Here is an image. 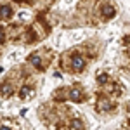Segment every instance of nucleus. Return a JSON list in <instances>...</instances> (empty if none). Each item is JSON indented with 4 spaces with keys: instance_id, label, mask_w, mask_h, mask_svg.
<instances>
[{
    "instance_id": "9",
    "label": "nucleus",
    "mask_w": 130,
    "mask_h": 130,
    "mask_svg": "<svg viewBox=\"0 0 130 130\" xmlns=\"http://www.w3.org/2000/svg\"><path fill=\"white\" fill-rule=\"evenodd\" d=\"M99 106H101V109H104V111H108V109L111 108V104H109L106 99H101L99 102H97V108H99Z\"/></svg>"
},
{
    "instance_id": "4",
    "label": "nucleus",
    "mask_w": 130,
    "mask_h": 130,
    "mask_svg": "<svg viewBox=\"0 0 130 130\" xmlns=\"http://www.w3.org/2000/svg\"><path fill=\"white\" fill-rule=\"evenodd\" d=\"M28 62L33 64L37 70H42V68H43V61H42V57L38 56V54H31L30 57H28Z\"/></svg>"
},
{
    "instance_id": "6",
    "label": "nucleus",
    "mask_w": 130,
    "mask_h": 130,
    "mask_svg": "<svg viewBox=\"0 0 130 130\" xmlns=\"http://www.w3.org/2000/svg\"><path fill=\"white\" fill-rule=\"evenodd\" d=\"M0 94L10 95V94H12V87H10L9 83H2V85H0Z\"/></svg>"
},
{
    "instance_id": "11",
    "label": "nucleus",
    "mask_w": 130,
    "mask_h": 130,
    "mask_svg": "<svg viewBox=\"0 0 130 130\" xmlns=\"http://www.w3.org/2000/svg\"><path fill=\"white\" fill-rule=\"evenodd\" d=\"M4 38H5V33H4V30H2V26H0V43L4 42Z\"/></svg>"
},
{
    "instance_id": "8",
    "label": "nucleus",
    "mask_w": 130,
    "mask_h": 130,
    "mask_svg": "<svg viewBox=\"0 0 130 130\" xmlns=\"http://www.w3.org/2000/svg\"><path fill=\"white\" fill-rule=\"evenodd\" d=\"M70 127L73 130H82V128H83V123H82V120H71Z\"/></svg>"
},
{
    "instance_id": "12",
    "label": "nucleus",
    "mask_w": 130,
    "mask_h": 130,
    "mask_svg": "<svg viewBox=\"0 0 130 130\" xmlns=\"http://www.w3.org/2000/svg\"><path fill=\"white\" fill-rule=\"evenodd\" d=\"M0 130H10V128H7V127H0Z\"/></svg>"
},
{
    "instance_id": "7",
    "label": "nucleus",
    "mask_w": 130,
    "mask_h": 130,
    "mask_svg": "<svg viewBox=\"0 0 130 130\" xmlns=\"http://www.w3.org/2000/svg\"><path fill=\"white\" fill-rule=\"evenodd\" d=\"M31 94H33V90L30 89V87H23L19 92V95L23 97V99H26V97H31Z\"/></svg>"
},
{
    "instance_id": "5",
    "label": "nucleus",
    "mask_w": 130,
    "mask_h": 130,
    "mask_svg": "<svg viewBox=\"0 0 130 130\" xmlns=\"http://www.w3.org/2000/svg\"><path fill=\"white\" fill-rule=\"evenodd\" d=\"M70 99L73 101V102H80L83 97H82V90L80 89H73L70 92Z\"/></svg>"
},
{
    "instance_id": "3",
    "label": "nucleus",
    "mask_w": 130,
    "mask_h": 130,
    "mask_svg": "<svg viewBox=\"0 0 130 130\" xmlns=\"http://www.w3.org/2000/svg\"><path fill=\"white\" fill-rule=\"evenodd\" d=\"M12 16H14V10H12L10 5H2L0 7V19L2 21H9Z\"/></svg>"
},
{
    "instance_id": "10",
    "label": "nucleus",
    "mask_w": 130,
    "mask_h": 130,
    "mask_svg": "<svg viewBox=\"0 0 130 130\" xmlns=\"http://www.w3.org/2000/svg\"><path fill=\"white\" fill-rule=\"evenodd\" d=\"M97 82H99L101 85H104V83L109 82V76H108L106 73H101V75H97Z\"/></svg>"
},
{
    "instance_id": "1",
    "label": "nucleus",
    "mask_w": 130,
    "mask_h": 130,
    "mask_svg": "<svg viewBox=\"0 0 130 130\" xmlns=\"http://www.w3.org/2000/svg\"><path fill=\"white\" fill-rule=\"evenodd\" d=\"M85 64H87V62H85V59L82 57L80 54H73V56H71V66H73L75 71H82L85 68Z\"/></svg>"
},
{
    "instance_id": "2",
    "label": "nucleus",
    "mask_w": 130,
    "mask_h": 130,
    "mask_svg": "<svg viewBox=\"0 0 130 130\" xmlns=\"http://www.w3.org/2000/svg\"><path fill=\"white\" fill-rule=\"evenodd\" d=\"M115 14H116V10H115L113 5H109V4H104L102 5V10H101L102 19H111V18H115Z\"/></svg>"
}]
</instances>
